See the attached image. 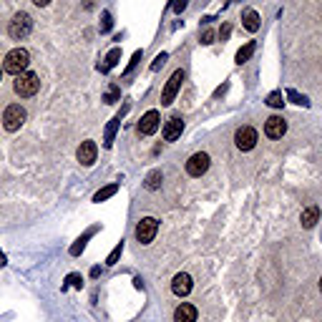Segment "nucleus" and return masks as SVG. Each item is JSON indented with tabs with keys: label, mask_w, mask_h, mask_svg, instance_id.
<instances>
[{
	"label": "nucleus",
	"mask_w": 322,
	"mask_h": 322,
	"mask_svg": "<svg viewBox=\"0 0 322 322\" xmlns=\"http://www.w3.org/2000/svg\"><path fill=\"white\" fill-rule=\"evenodd\" d=\"M136 61H141V51H136V53H134V58H131V63L126 66V73H129V71H131V68L136 66Z\"/></svg>",
	"instance_id": "obj_30"
},
{
	"label": "nucleus",
	"mask_w": 322,
	"mask_h": 322,
	"mask_svg": "<svg viewBox=\"0 0 322 322\" xmlns=\"http://www.w3.org/2000/svg\"><path fill=\"white\" fill-rule=\"evenodd\" d=\"M93 232H96V229H88V232H86V237H80V239H78V244H73V247H71V254H78V252H83V247H86V239H88V237H91Z\"/></svg>",
	"instance_id": "obj_25"
},
{
	"label": "nucleus",
	"mask_w": 322,
	"mask_h": 322,
	"mask_svg": "<svg viewBox=\"0 0 322 322\" xmlns=\"http://www.w3.org/2000/svg\"><path fill=\"white\" fill-rule=\"evenodd\" d=\"M118 124H121V116H116L111 124H108V129H106V146H111V141H113V134H116V129H118Z\"/></svg>",
	"instance_id": "obj_20"
},
{
	"label": "nucleus",
	"mask_w": 322,
	"mask_h": 322,
	"mask_svg": "<svg viewBox=\"0 0 322 322\" xmlns=\"http://www.w3.org/2000/svg\"><path fill=\"white\" fill-rule=\"evenodd\" d=\"M164 61H166V53H159V56H156V61L151 63V71H159V68H161V63H164Z\"/></svg>",
	"instance_id": "obj_27"
},
{
	"label": "nucleus",
	"mask_w": 322,
	"mask_h": 322,
	"mask_svg": "<svg viewBox=\"0 0 322 322\" xmlns=\"http://www.w3.org/2000/svg\"><path fill=\"white\" fill-rule=\"evenodd\" d=\"M161 186V171H151L146 176V189H159Z\"/></svg>",
	"instance_id": "obj_22"
},
{
	"label": "nucleus",
	"mask_w": 322,
	"mask_h": 322,
	"mask_svg": "<svg viewBox=\"0 0 322 322\" xmlns=\"http://www.w3.org/2000/svg\"><path fill=\"white\" fill-rule=\"evenodd\" d=\"M28 63H30V53H28L25 48H13V51L5 56V61H3V71H5V73H13V76H20V73H25Z\"/></svg>",
	"instance_id": "obj_1"
},
{
	"label": "nucleus",
	"mask_w": 322,
	"mask_h": 322,
	"mask_svg": "<svg viewBox=\"0 0 322 322\" xmlns=\"http://www.w3.org/2000/svg\"><path fill=\"white\" fill-rule=\"evenodd\" d=\"M181 80H184V71H174L171 78L166 80L164 91H161V103H164V106H169V103L174 101V96H176L179 88H181Z\"/></svg>",
	"instance_id": "obj_7"
},
{
	"label": "nucleus",
	"mask_w": 322,
	"mask_h": 322,
	"mask_svg": "<svg viewBox=\"0 0 322 322\" xmlns=\"http://www.w3.org/2000/svg\"><path fill=\"white\" fill-rule=\"evenodd\" d=\"M0 267H5V254L0 252Z\"/></svg>",
	"instance_id": "obj_35"
},
{
	"label": "nucleus",
	"mask_w": 322,
	"mask_h": 322,
	"mask_svg": "<svg viewBox=\"0 0 322 322\" xmlns=\"http://www.w3.org/2000/svg\"><path fill=\"white\" fill-rule=\"evenodd\" d=\"M320 292H322V279H320Z\"/></svg>",
	"instance_id": "obj_36"
},
{
	"label": "nucleus",
	"mask_w": 322,
	"mask_h": 322,
	"mask_svg": "<svg viewBox=\"0 0 322 322\" xmlns=\"http://www.w3.org/2000/svg\"><path fill=\"white\" fill-rule=\"evenodd\" d=\"M181 131H184V118L179 113H174L164 126V141H176L181 136Z\"/></svg>",
	"instance_id": "obj_10"
},
{
	"label": "nucleus",
	"mask_w": 322,
	"mask_h": 322,
	"mask_svg": "<svg viewBox=\"0 0 322 322\" xmlns=\"http://www.w3.org/2000/svg\"><path fill=\"white\" fill-rule=\"evenodd\" d=\"M0 78H3V68H0Z\"/></svg>",
	"instance_id": "obj_37"
},
{
	"label": "nucleus",
	"mask_w": 322,
	"mask_h": 322,
	"mask_svg": "<svg viewBox=\"0 0 322 322\" xmlns=\"http://www.w3.org/2000/svg\"><path fill=\"white\" fill-rule=\"evenodd\" d=\"M33 3H35V5H38V8H46V5H48V3H51V0H33Z\"/></svg>",
	"instance_id": "obj_33"
},
{
	"label": "nucleus",
	"mask_w": 322,
	"mask_h": 322,
	"mask_svg": "<svg viewBox=\"0 0 322 322\" xmlns=\"http://www.w3.org/2000/svg\"><path fill=\"white\" fill-rule=\"evenodd\" d=\"M159 124H161L159 111H146V113L141 116V121H139V134H141V136H151V134H156Z\"/></svg>",
	"instance_id": "obj_9"
},
{
	"label": "nucleus",
	"mask_w": 322,
	"mask_h": 322,
	"mask_svg": "<svg viewBox=\"0 0 322 322\" xmlns=\"http://www.w3.org/2000/svg\"><path fill=\"white\" fill-rule=\"evenodd\" d=\"M103 30H111V15L103 13Z\"/></svg>",
	"instance_id": "obj_32"
},
{
	"label": "nucleus",
	"mask_w": 322,
	"mask_h": 322,
	"mask_svg": "<svg viewBox=\"0 0 322 322\" xmlns=\"http://www.w3.org/2000/svg\"><path fill=\"white\" fill-rule=\"evenodd\" d=\"M118 58H121V51H118V48H113V51L106 56V63H103V68H101V71H108V68H113V66L118 63Z\"/></svg>",
	"instance_id": "obj_21"
},
{
	"label": "nucleus",
	"mask_w": 322,
	"mask_h": 322,
	"mask_svg": "<svg viewBox=\"0 0 322 322\" xmlns=\"http://www.w3.org/2000/svg\"><path fill=\"white\" fill-rule=\"evenodd\" d=\"M287 98H290L292 103H297V106H310V101H307L305 96H300L295 88H290V91H287Z\"/></svg>",
	"instance_id": "obj_24"
},
{
	"label": "nucleus",
	"mask_w": 322,
	"mask_h": 322,
	"mask_svg": "<svg viewBox=\"0 0 322 322\" xmlns=\"http://www.w3.org/2000/svg\"><path fill=\"white\" fill-rule=\"evenodd\" d=\"M118 191V184H108V186H103L101 191H96V196H93V201H98V204H101V201H106L108 196H113Z\"/></svg>",
	"instance_id": "obj_18"
},
{
	"label": "nucleus",
	"mask_w": 322,
	"mask_h": 322,
	"mask_svg": "<svg viewBox=\"0 0 322 322\" xmlns=\"http://www.w3.org/2000/svg\"><path fill=\"white\" fill-rule=\"evenodd\" d=\"M287 131V124H285V118H279V116H269L267 118V124H264V134L269 139H282Z\"/></svg>",
	"instance_id": "obj_11"
},
{
	"label": "nucleus",
	"mask_w": 322,
	"mask_h": 322,
	"mask_svg": "<svg viewBox=\"0 0 322 322\" xmlns=\"http://www.w3.org/2000/svg\"><path fill=\"white\" fill-rule=\"evenodd\" d=\"M23 121H25V108L20 103H13L3 111V126L5 131H18L23 126Z\"/></svg>",
	"instance_id": "obj_3"
},
{
	"label": "nucleus",
	"mask_w": 322,
	"mask_h": 322,
	"mask_svg": "<svg viewBox=\"0 0 322 322\" xmlns=\"http://www.w3.org/2000/svg\"><path fill=\"white\" fill-rule=\"evenodd\" d=\"M156 232H159V219H154V217H144L136 224V239L141 242V244H151Z\"/></svg>",
	"instance_id": "obj_5"
},
{
	"label": "nucleus",
	"mask_w": 322,
	"mask_h": 322,
	"mask_svg": "<svg viewBox=\"0 0 322 322\" xmlns=\"http://www.w3.org/2000/svg\"><path fill=\"white\" fill-rule=\"evenodd\" d=\"M257 141H259V136H257V131L252 126H242L234 134V144H237L239 151H252L257 146Z\"/></svg>",
	"instance_id": "obj_6"
},
{
	"label": "nucleus",
	"mask_w": 322,
	"mask_h": 322,
	"mask_svg": "<svg viewBox=\"0 0 322 322\" xmlns=\"http://www.w3.org/2000/svg\"><path fill=\"white\" fill-rule=\"evenodd\" d=\"M30 28H33L30 15H28V13H15V15H13V20H10L8 33H10V38H13V40H23V38L30 33Z\"/></svg>",
	"instance_id": "obj_4"
},
{
	"label": "nucleus",
	"mask_w": 322,
	"mask_h": 322,
	"mask_svg": "<svg viewBox=\"0 0 322 322\" xmlns=\"http://www.w3.org/2000/svg\"><path fill=\"white\" fill-rule=\"evenodd\" d=\"M254 48H257V43H254V40H249V43H247L244 48H239V51H237V63L242 66L244 61H249V56L254 53Z\"/></svg>",
	"instance_id": "obj_17"
},
{
	"label": "nucleus",
	"mask_w": 322,
	"mask_h": 322,
	"mask_svg": "<svg viewBox=\"0 0 322 322\" xmlns=\"http://www.w3.org/2000/svg\"><path fill=\"white\" fill-rule=\"evenodd\" d=\"M96 154H98L96 141H83V144L78 146V154H76V156H78V161H80L83 166H91L93 161H96Z\"/></svg>",
	"instance_id": "obj_12"
},
{
	"label": "nucleus",
	"mask_w": 322,
	"mask_h": 322,
	"mask_svg": "<svg viewBox=\"0 0 322 322\" xmlns=\"http://www.w3.org/2000/svg\"><path fill=\"white\" fill-rule=\"evenodd\" d=\"M267 106H272V108H282V106H285V96H282L279 91H272V93L267 96Z\"/></svg>",
	"instance_id": "obj_19"
},
{
	"label": "nucleus",
	"mask_w": 322,
	"mask_h": 322,
	"mask_svg": "<svg viewBox=\"0 0 322 322\" xmlns=\"http://www.w3.org/2000/svg\"><path fill=\"white\" fill-rule=\"evenodd\" d=\"M116 98H118V88H111V91L106 93V103H113Z\"/></svg>",
	"instance_id": "obj_28"
},
{
	"label": "nucleus",
	"mask_w": 322,
	"mask_h": 322,
	"mask_svg": "<svg viewBox=\"0 0 322 322\" xmlns=\"http://www.w3.org/2000/svg\"><path fill=\"white\" fill-rule=\"evenodd\" d=\"M13 88H15V93H18L20 98L35 96V93H38V88H40V78H38V73L25 71V73L15 76V83H13Z\"/></svg>",
	"instance_id": "obj_2"
},
{
	"label": "nucleus",
	"mask_w": 322,
	"mask_h": 322,
	"mask_svg": "<svg viewBox=\"0 0 322 322\" xmlns=\"http://www.w3.org/2000/svg\"><path fill=\"white\" fill-rule=\"evenodd\" d=\"M186 3H189V0H176V3H174V10H176V13H181V10L186 8Z\"/></svg>",
	"instance_id": "obj_31"
},
{
	"label": "nucleus",
	"mask_w": 322,
	"mask_h": 322,
	"mask_svg": "<svg viewBox=\"0 0 322 322\" xmlns=\"http://www.w3.org/2000/svg\"><path fill=\"white\" fill-rule=\"evenodd\" d=\"M242 20H244V28L249 33L259 30V13L257 10H244V13H242Z\"/></svg>",
	"instance_id": "obj_16"
},
{
	"label": "nucleus",
	"mask_w": 322,
	"mask_h": 322,
	"mask_svg": "<svg viewBox=\"0 0 322 322\" xmlns=\"http://www.w3.org/2000/svg\"><path fill=\"white\" fill-rule=\"evenodd\" d=\"M121 252H124V239L118 242V244L113 247V252L108 254V259H106V264H116L118 262V257H121Z\"/></svg>",
	"instance_id": "obj_23"
},
{
	"label": "nucleus",
	"mask_w": 322,
	"mask_h": 322,
	"mask_svg": "<svg viewBox=\"0 0 322 322\" xmlns=\"http://www.w3.org/2000/svg\"><path fill=\"white\" fill-rule=\"evenodd\" d=\"M174 322H196V307L189 302H181L174 310Z\"/></svg>",
	"instance_id": "obj_14"
},
{
	"label": "nucleus",
	"mask_w": 322,
	"mask_h": 322,
	"mask_svg": "<svg viewBox=\"0 0 322 322\" xmlns=\"http://www.w3.org/2000/svg\"><path fill=\"white\" fill-rule=\"evenodd\" d=\"M207 169H209V154H204V151L194 154L186 161V174L189 176H201V174H207Z\"/></svg>",
	"instance_id": "obj_8"
},
{
	"label": "nucleus",
	"mask_w": 322,
	"mask_h": 322,
	"mask_svg": "<svg viewBox=\"0 0 322 322\" xmlns=\"http://www.w3.org/2000/svg\"><path fill=\"white\" fill-rule=\"evenodd\" d=\"M68 285L66 287H83V279H80V274H68Z\"/></svg>",
	"instance_id": "obj_26"
},
{
	"label": "nucleus",
	"mask_w": 322,
	"mask_h": 322,
	"mask_svg": "<svg viewBox=\"0 0 322 322\" xmlns=\"http://www.w3.org/2000/svg\"><path fill=\"white\" fill-rule=\"evenodd\" d=\"M317 219H320V207H315V204H312V207H307V209L300 214V222H302V227H305V229H312V227L317 224Z\"/></svg>",
	"instance_id": "obj_15"
},
{
	"label": "nucleus",
	"mask_w": 322,
	"mask_h": 322,
	"mask_svg": "<svg viewBox=\"0 0 322 322\" xmlns=\"http://www.w3.org/2000/svg\"><path fill=\"white\" fill-rule=\"evenodd\" d=\"M219 35H222V40H224V38H227V35H229V25H224V28H222V33H219Z\"/></svg>",
	"instance_id": "obj_34"
},
{
	"label": "nucleus",
	"mask_w": 322,
	"mask_h": 322,
	"mask_svg": "<svg viewBox=\"0 0 322 322\" xmlns=\"http://www.w3.org/2000/svg\"><path fill=\"white\" fill-rule=\"evenodd\" d=\"M191 287H194V282H191V277H189L186 272L176 274L174 282H171V292H174L176 297H186V295L191 292Z\"/></svg>",
	"instance_id": "obj_13"
},
{
	"label": "nucleus",
	"mask_w": 322,
	"mask_h": 322,
	"mask_svg": "<svg viewBox=\"0 0 322 322\" xmlns=\"http://www.w3.org/2000/svg\"><path fill=\"white\" fill-rule=\"evenodd\" d=\"M201 43H204V46L214 43V33H212V30H207V33H204V38H201Z\"/></svg>",
	"instance_id": "obj_29"
}]
</instances>
